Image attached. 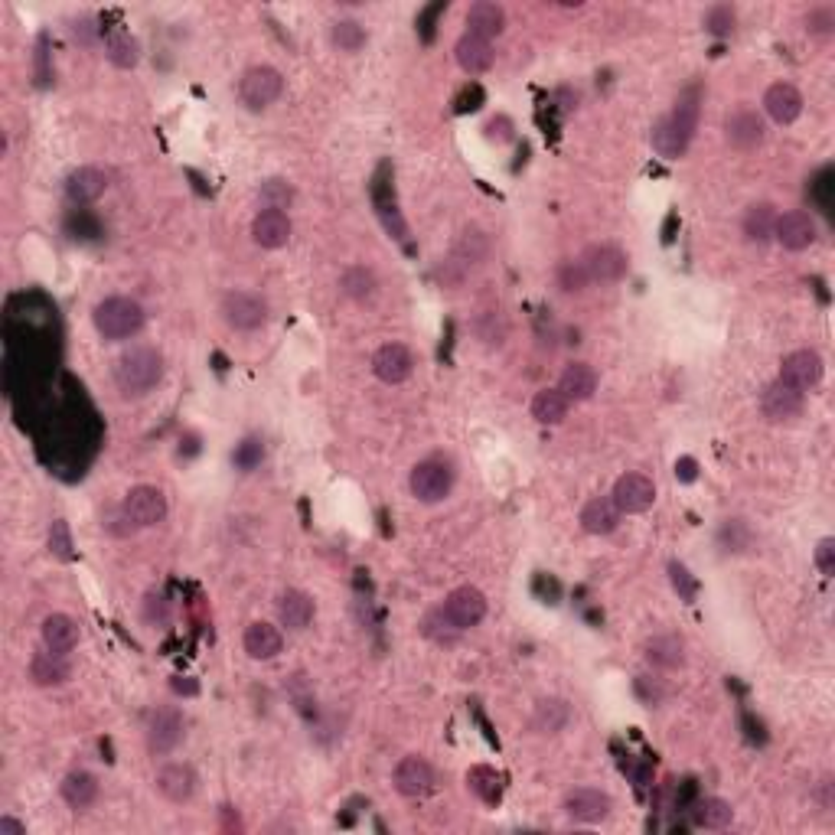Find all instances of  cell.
<instances>
[{"instance_id": "52", "label": "cell", "mask_w": 835, "mask_h": 835, "mask_svg": "<svg viewBox=\"0 0 835 835\" xmlns=\"http://www.w3.org/2000/svg\"><path fill=\"white\" fill-rule=\"evenodd\" d=\"M49 82H53V69H49V36L43 33L40 43H36V85L49 89Z\"/></svg>"}, {"instance_id": "24", "label": "cell", "mask_w": 835, "mask_h": 835, "mask_svg": "<svg viewBox=\"0 0 835 835\" xmlns=\"http://www.w3.org/2000/svg\"><path fill=\"white\" fill-rule=\"evenodd\" d=\"M454 56H457V66L467 72V76H483V72L493 69L496 53H493V43L490 40H480V36H470L464 33L454 46Z\"/></svg>"}, {"instance_id": "15", "label": "cell", "mask_w": 835, "mask_h": 835, "mask_svg": "<svg viewBox=\"0 0 835 835\" xmlns=\"http://www.w3.org/2000/svg\"><path fill=\"white\" fill-rule=\"evenodd\" d=\"M196 787H199L196 770L190 764H180V760L164 764L154 777V790L170 803H190L196 796Z\"/></svg>"}, {"instance_id": "56", "label": "cell", "mask_w": 835, "mask_h": 835, "mask_svg": "<svg viewBox=\"0 0 835 835\" xmlns=\"http://www.w3.org/2000/svg\"><path fill=\"white\" fill-rule=\"evenodd\" d=\"M637 695L643 699V705H646V708H656L659 702H663V695H666V692H663V685H659V682L640 676V679H637Z\"/></svg>"}, {"instance_id": "1", "label": "cell", "mask_w": 835, "mask_h": 835, "mask_svg": "<svg viewBox=\"0 0 835 835\" xmlns=\"http://www.w3.org/2000/svg\"><path fill=\"white\" fill-rule=\"evenodd\" d=\"M699 115H702V85H689V89L676 98V108H672L666 118L656 121V128L650 134L653 151L663 160L685 157L695 131H699Z\"/></svg>"}, {"instance_id": "42", "label": "cell", "mask_w": 835, "mask_h": 835, "mask_svg": "<svg viewBox=\"0 0 835 835\" xmlns=\"http://www.w3.org/2000/svg\"><path fill=\"white\" fill-rule=\"evenodd\" d=\"M718 542L725 552H747L754 545V532L744 519H728L718 532Z\"/></svg>"}, {"instance_id": "6", "label": "cell", "mask_w": 835, "mask_h": 835, "mask_svg": "<svg viewBox=\"0 0 835 835\" xmlns=\"http://www.w3.org/2000/svg\"><path fill=\"white\" fill-rule=\"evenodd\" d=\"M121 509H124V516L134 522V529H151L157 522H164V516H167V496L151 483H137L128 490V496H124Z\"/></svg>"}, {"instance_id": "45", "label": "cell", "mask_w": 835, "mask_h": 835, "mask_svg": "<svg viewBox=\"0 0 835 835\" xmlns=\"http://www.w3.org/2000/svg\"><path fill=\"white\" fill-rule=\"evenodd\" d=\"M49 555L59 558V562H72L76 558V542H72L66 519H53V526H49Z\"/></svg>"}, {"instance_id": "5", "label": "cell", "mask_w": 835, "mask_h": 835, "mask_svg": "<svg viewBox=\"0 0 835 835\" xmlns=\"http://www.w3.org/2000/svg\"><path fill=\"white\" fill-rule=\"evenodd\" d=\"M222 320L239 333H255L268 323V301L252 291H229L222 297Z\"/></svg>"}, {"instance_id": "31", "label": "cell", "mask_w": 835, "mask_h": 835, "mask_svg": "<svg viewBox=\"0 0 835 835\" xmlns=\"http://www.w3.org/2000/svg\"><path fill=\"white\" fill-rule=\"evenodd\" d=\"M278 620H281V627H288V630H307L310 627V620H314V597H310L307 591H284L278 597Z\"/></svg>"}, {"instance_id": "49", "label": "cell", "mask_w": 835, "mask_h": 835, "mask_svg": "<svg viewBox=\"0 0 835 835\" xmlns=\"http://www.w3.org/2000/svg\"><path fill=\"white\" fill-rule=\"evenodd\" d=\"M669 581H672V588H676V594L682 597L685 604H692L695 597H699V581H695V575L682 562L669 565Z\"/></svg>"}, {"instance_id": "32", "label": "cell", "mask_w": 835, "mask_h": 835, "mask_svg": "<svg viewBox=\"0 0 835 835\" xmlns=\"http://www.w3.org/2000/svg\"><path fill=\"white\" fill-rule=\"evenodd\" d=\"M581 526L591 535H610L620 526V509L614 506L610 496H594V500L584 503V509H581Z\"/></svg>"}, {"instance_id": "41", "label": "cell", "mask_w": 835, "mask_h": 835, "mask_svg": "<svg viewBox=\"0 0 835 835\" xmlns=\"http://www.w3.org/2000/svg\"><path fill=\"white\" fill-rule=\"evenodd\" d=\"M330 43L340 53H359L366 46V30L359 20H336L330 27Z\"/></svg>"}, {"instance_id": "9", "label": "cell", "mask_w": 835, "mask_h": 835, "mask_svg": "<svg viewBox=\"0 0 835 835\" xmlns=\"http://www.w3.org/2000/svg\"><path fill=\"white\" fill-rule=\"evenodd\" d=\"M610 500H614V506L620 509V516H640L656 503V483L646 477V473L630 470L614 483Z\"/></svg>"}, {"instance_id": "30", "label": "cell", "mask_w": 835, "mask_h": 835, "mask_svg": "<svg viewBox=\"0 0 835 835\" xmlns=\"http://www.w3.org/2000/svg\"><path fill=\"white\" fill-rule=\"evenodd\" d=\"M506 27V10L500 4H493V0H477L470 10H467V33L470 36H480V40H493V36H500Z\"/></svg>"}, {"instance_id": "11", "label": "cell", "mask_w": 835, "mask_h": 835, "mask_svg": "<svg viewBox=\"0 0 835 835\" xmlns=\"http://www.w3.org/2000/svg\"><path fill=\"white\" fill-rule=\"evenodd\" d=\"M183 731H186V725H183V715L177 708H157L151 721H147V751L154 757L173 754L183 741Z\"/></svg>"}, {"instance_id": "44", "label": "cell", "mask_w": 835, "mask_h": 835, "mask_svg": "<svg viewBox=\"0 0 835 835\" xmlns=\"http://www.w3.org/2000/svg\"><path fill=\"white\" fill-rule=\"evenodd\" d=\"M555 281H558V288H562L565 294H584V291H588V284H591L588 271H584L581 261H571V258L558 265Z\"/></svg>"}, {"instance_id": "40", "label": "cell", "mask_w": 835, "mask_h": 835, "mask_svg": "<svg viewBox=\"0 0 835 835\" xmlns=\"http://www.w3.org/2000/svg\"><path fill=\"white\" fill-rule=\"evenodd\" d=\"M467 787L473 796H480L486 806L500 803V774L493 767H470L467 770Z\"/></svg>"}, {"instance_id": "38", "label": "cell", "mask_w": 835, "mask_h": 835, "mask_svg": "<svg viewBox=\"0 0 835 835\" xmlns=\"http://www.w3.org/2000/svg\"><path fill=\"white\" fill-rule=\"evenodd\" d=\"M340 288L350 301H359V304L372 301V294H376V274H372L366 265H353V268L343 271Z\"/></svg>"}, {"instance_id": "14", "label": "cell", "mask_w": 835, "mask_h": 835, "mask_svg": "<svg viewBox=\"0 0 835 835\" xmlns=\"http://www.w3.org/2000/svg\"><path fill=\"white\" fill-rule=\"evenodd\" d=\"M372 372H376V379L385 385H402L411 379V372H415V356H411L408 346L402 343H385L372 356Z\"/></svg>"}, {"instance_id": "25", "label": "cell", "mask_w": 835, "mask_h": 835, "mask_svg": "<svg viewBox=\"0 0 835 835\" xmlns=\"http://www.w3.org/2000/svg\"><path fill=\"white\" fill-rule=\"evenodd\" d=\"M725 134H728L731 147H738V151H754V147L764 141V121H760L757 111L738 108L734 115H728Z\"/></svg>"}, {"instance_id": "50", "label": "cell", "mask_w": 835, "mask_h": 835, "mask_svg": "<svg viewBox=\"0 0 835 835\" xmlns=\"http://www.w3.org/2000/svg\"><path fill=\"white\" fill-rule=\"evenodd\" d=\"M144 620L154 623V627H164V623L170 620V601L164 594L151 591L144 597Z\"/></svg>"}, {"instance_id": "12", "label": "cell", "mask_w": 835, "mask_h": 835, "mask_svg": "<svg viewBox=\"0 0 835 835\" xmlns=\"http://www.w3.org/2000/svg\"><path fill=\"white\" fill-rule=\"evenodd\" d=\"M591 284H617L627 274V255L617 245H591L581 258Z\"/></svg>"}, {"instance_id": "47", "label": "cell", "mask_w": 835, "mask_h": 835, "mask_svg": "<svg viewBox=\"0 0 835 835\" xmlns=\"http://www.w3.org/2000/svg\"><path fill=\"white\" fill-rule=\"evenodd\" d=\"M261 460H265V441L261 438H245L242 444H235V451H232L235 470L252 473L255 467H261Z\"/></svg>"}, {"instance_id": "4", "label": "cell", "mask_w": 835, "mask_h": 835, "mask_svg": "<svg viewBox=\"0 0 835 835\" xmlns=\"http://www.w3.org/2000/svg\"><path fill=\"white\" fill-rule=\"evenodd\" d=\"M284 76L274 66H252L239 79V98L248 111H265L281 98Z\"/></svg>"}, {"instance_id": "37", "label": "cell", "mask_w": 835, "mask_h": 835, "mask_svg": "<svg viewBox=\"0 0 835 835\" xmlns=\"http://www.w3.org/2000/svg\"><path fill=\"white\" fill-rule=\"evenodd\" d=\"M774 222H777V209L770 203H754L744 213V235L751 242H767L774 235Z\"/></svg>"}, {"instance_id": "51", "label": "cell", "mask_w": 835, "mask_h": 835, "mask_svg": "<svg viewBox=\"0 0 835 835\" xmlns=\"http://www.w3.org/2000/svg\"><path fill=\"white\" fill-rule=\"evenodd\" d=\"M806 30L813 36H829L835 30V10L832 7H813L806 14Z\"/></svg>"}, {"instance_id": "27", "label": "cell", "mask_w": 835, "mask_h": 835, "mask_svg": "<svg viewBox=\"0 0 835 835\" xmlns=\"http://www.w3.org/2000/svg\"><path fill=\"white\" fill-rule=\"evenodd\" d=\"M69 679H72V666L66 656L43 650L30 659V682L40 685V689H59V685H66Z\"/></svg>"}, {"instance_id": "29", "label": "cell", "mask_w": 835, "mask_h": 835, "mask_svg": "<svg viewBox=\"0 0 835 835\" xmlns=\"http://www.w3.org/2000/svg\"><path fill=\"white\" fill-rule=\"evenodd\" d=\"M486 258H490V239H486V232L467 229V232L457 239L454 252H451V261H447V265H457V268H460V278H464V274H467L470 268L483 265Z\"/></svg>"}, {"instance_id": "48", "label": "cell", "mask_w": 835, "mask_h": 835, "mask_svg": "<svg viewBox=\"0 0 835 835\" xmlns=\"http://www.w3.org/2000/svg\"><path fill=\"white\" fill-rule=\"evenodd\" d=\"M702 23L712 36H731L734 27H738V14H734L731 4H715V7H708V14H705Z\"/></svg>"}, {"instance_id": "7", "label": "cell", "mask_w": 835, "mask_h": 835, "mask_svg": "<svg viewBox=\"0 0 835 835\" xmlns=\"http://www.w3.org/2000/svg\"><path fill=\"white\" fill-rule=\"evenodd\" d=\"M441 614L447 617L454 630H470L486 617V594L473 584H460L451 594L444 597Z\"/></svg>"}, {"instance_id": "18", "label": "cell", "mask_w": 835, "mask_h": 835, "mask_svg": "<svg viewBox=\"0 0 835 835\" xmlns=\"http://www.w3.org/2000/svg\"><path fill=\"white\" fill-rule=\"evenodd\" d=\"M395 790L408 800H421L434 790V770L425 757H402L395 767Z\"/></svg>"}, {"instance_id": "22", "label": "cell", "mask_w": 835, "mask_h": 835, "mask_svg": "<svg viewBox=\"0 0 835 835\" xmlns=\"http://www.w3.org/2000/svg\"><path fill=\"white\" fill-rule=\"evenodd\" d=\"M764 111L770 115V121L793 124L796 118L803 115V95H800V89L790 85V82H774L764 92Z\"/></svg>"}, {"instance_id": "23", "label": "cell", "mask_w": 835, "mask_h": 835, "mask_svg": "<svg viewBox=\"0 0 835 835\" xmlns=\"http://www.w3.org/2000/svg\"><path fill=\"white\" fill-rule=\"evenodd\" d=\"M242 646H245L248 659H255V663H268V659H274V656L281 653L284 637H281V630L274 627V623L255 620V623H248V627H245Z\"/></svg>"}, {"instance_id": "3", "label": "cell", "mask_w": 835, "mask_h": 835, "mask_svg": "<svg viewBox=\"0 0 835 835\" xmlns=\"http://www.w3.org/2000/svg\"><path fill=\"white\" fill-rule=\"evenodd\" d=\"M92 323L102 340H131V336L141 333L144 327V310L131 297H105V301H98L92 310Z\"/></svg>"}, {"instance_id": "54", "label": "cell", "mask_w": 835, "mask_h": 835, "mask_svg": "<svg viewBox=\"0 0 835 835\" xmlns=\"http://www.w3.org/2000/svg\"><path fill=\"white\" fill-rule=\"evenodd\" d=\"M483 134H486V141H496V144L513 141V121H509L506 115H500V118H490V121H486Z\"/></svg>"}, {"instance_id": "33", "label": "cell", "mask_w": 835, "mask_h": 835, "mask_svg": "<svg viewBox=\"0 0 835 835\" xmlns=\"http://www.w3.org/2000/svg\"><path fill=\"white\" fill-rule=\"evenodd\" d=\"M558 392H562L568 402H588V398L597 392V372L588 363H571L565 366L562 379H558Z\"/></svg>"}, {"instance_id": "60", "label": "cell", "mask_w": 835, "mask_h": 835, "mask_svg": "<svg viewBox=\"0 0 835 835\" xmlns=\"http://www.w3.org/2000/svg\"><path fill=\"white\" fill-rule=\"evenodd\" d=\"M0 835H27V826L17 822L14 816H4L0 819Z\"/></svg>"}, {"instance_id": "19", "label": "cell", "mask_w": 835, "mask_h": 835, "mask_svg": "<svg viewBox=\"0 0 835 835\" xmlns=\"http://www.w3.org/2000/svg\"><path fill=\"white\" fill-rule=\"evenodd\" d=\"M610 809H614V800L604 793V790H594V787H578L565 796V813L568 819L575 822H604L610 816Z\"/></svg>"}, {"instance_id": "13", "label": "cell", "mask_w": 835, "mask_h": 835, "mask_svg": "<svg viewBox=\"0 0 835 835\" xmlns=\"http://www.w3.org/2000/svg\"><path fill=\"white\" fill-rule=\"evenodd\" d=\"M822 372H826V366H822V356L816 350H796L790 356H783L777 379L793 385L796 392H809L822 382Z\"/></svg>"}, {"instance_id": "34", "label": "cell", "mask_w": 835, "mask_h": 835, "mask_svg": "<svg viewBox=\"0 0 835 835\" xmlns=\"http://www.w3.org/2000/svg\"><path fill=\"white\" fill-rule=\"evenodd\" d=\"M59 790H62V800L69 803V809H76V813L89 809L98 800V780L89 774V770H72V774H66V780H62Z\"/></svg>"}, {"instance_id": "46", "label": "cell", "mask_w": 835, "mask_h": 835, "mask_svg": "<svg viewBox=\"0 0 835 835\" xmlns=\"http://www.w3.org/2000/svg\"><path fill=\"white\" fill-rule=\"evenodd\" d=\"M565 721H568V705L565 702H542L539 708H535V728H539L542 734H555V731H562L565 728Z\"/></svg>"}, {"instance_id": "17", "label": "cell", "mask_w": 835, "mask_h": 835, "mask_svg": "<svg viewBox=\"0 0 835 835\" xmlns=\"http://www.w3.org/2000/svg\"><path fill=\"white\" fill-rule=\"evenodd\" d=\"M760 411L767 421H793L803 415V392H796L787 382H770L764 395H760Z\"/></svg>"}, {"instance_id": "21", "label": "cell", "mask_w": 835, "mask_h": 835, "mask_svg": "<svg viewBox=\"0 0 835 835\" xmlns=\"http://www.w3.org/2000/svg\"><path fill=\"white\" fill-rule=\"evenodd\" d=\"M40 637H43V650L59 653V656H69L79 646L82 630H79V623L72 620L69 614H49L43 620V627H40Z\"/></svg>"}, {"instance_id": "35", "label": "cell", "mask_w": 835, "mask_h": 835, "mask_svg": "<svg viewBox=\"0 0 835 835\" xmlns=\"http://www.w3.org/2000/svg\"><path fill=\"white\" fill-rule=\"evenodd\" d=\"M689 816H692V826H699V829H725V826H731L734 809L728 800H721V796H705V800H695L689 806Z\"/></svg>"}, {"instance_id": "58", "label": "cell", "mask_w": 835, "mask_h": 835, "mask_svg": "<svg viewBox=\"0 0 835 835\" xmlns=\"http://www.w3.org/2000/svg\"><path fill=\"white\" fill-rule=\"evenodd\" d=\"M72 36H76V40H79L82 46H92L95 36H98V27H92L89 17H82V20L72 23Z\"/></svg>"}, {"instance_id": "16", "label": "cell", "mask_w": 835, "mask_h": 835, "mask_svg": "<svg viewBox=\"0 0 835 835\" xmlns=\"http://www.w3.org/2000/svg\"><path fill=\"white\" fill-rule=\"evenodd\" d=\"M816 219L803 213V209H793V213H783L774 222V239L787 248V252H806L809 245L816 242Z\"/></svg>"}, {"instance_id": "8", "label": "cell", "mask_w": 835, "mask_h": 835, "mask_svg": "<svg viewBox=\"0 0 835 835\" xmlns=\"http://www.w3.org/2000/svg\"><path fill=\"white\" fill-rule=\"evenodd\" d=\"M411 496L421 503H441L454 486V470L444 460H421L408 477Z\"/></svg>"}, {"instance_id": "20", "label": "cell", "mask_w": 835, "mask_h": 835, "mask_svg": "<svg viewBox=\"0 0 835 835\" xmlns=\"http://www.w3.org/2000/svg\"><path fill=\"white\" fill-rule=\"evenodd\" d=\"M252 239H255L258 248H268V252L284 248L291 239L288 213H284V209H261V213L252 219Z\"/></svg>"}, {"instance_id": "53", "label": "cell", "mask_w": 835, "mask_h": 835, "mask_svg": "<svg viewBox=\"0 0 835 835\" xmlns=\"http://www.w3.org/2000/svg\"><path fill=\"white\" fill-rule=\"evenodd\" d=\"M444 10H447V4H444V0H438V4H431V7H425V10H421V14H418V20H415V23H418L421 40H425V43H431V40H434V23H438V17L444 14Z\"/></svg>"}, {"instance_id": "57", "label": "cell", "mask_w": 835, "mask_h": 835, "mask_svg": "<svg viewBox=\"0 0 835 835\" xmlns=\"http://www.w3.org/2000/svg\"><path fill=\"white\" fill-rule=\"evenodd\" d=\"M816 565L826 578L835 575V539H822L816 545Z\"/></svg>"}, {"instance_id": "61", "label": "cell", "mask_w": 835, "mask_h": 835, "mask_svg": "<svg viewBox=\"0 0 835 835\" xmlns=\"http://www.w3.org/2000/svg\"><path fill=\"white\" fill-rule=\"evenodd\" d=\"M173 692H186V695H196V685H193V682H180V679H173Z\"/></svg>"}, {"instance_id": "43", "label": "cell", "mask_w": 835, "mask_h": 835, "mask_svg": "<svg viewBox=\"0 0 835 835\" xmlns=\"http://www.w3.org/2000/svg\"><path fill=\"white\" fill-rule=\"evenodd\" d=\"M258 199L265 203V209H288L294 203V186L281 177H271L258 186Z\"/></svg>"}, {"instance_id": "10", "label": "cell", "mask_w": 835, "mask_h": 835, "mask_svg": "<svg viewBox=\"0 0 835 835\" xmlns=\"http://www.w3.org/2000/svg\"><path fill=\"white\" fill-rule=\"evenodd\" d=\"M372 203H376V213L382 229L389 232V239L395 242H405L408 239V222L405 216L398 213V203H395V193H392V183H389V164H382L376 180H372Z\"/></svg>"}, {"instance_id": "36", "label": "cell", "mask_w": 835, "mask_h": 835, "mask_svg": "<svg viewBox=\"0 0 835 835\" xmlns=\"http://www.w3.org/2000/svg\"><path fill=\"white\" fill-rule=\"evenodd\" d=\"M568 408H571V402L558 389H542L532 398V418L539 421V425H562L568 418Z\"/></svg>"}, {"instance_id": "39", "label": "cell", "mask_w": 835, "mask_h": 835, "mask_svg": "<svg viewBox=\"0 0 835 835\" xmlns=\"http://www.w3.org/2000/svg\"><path fill=\"white\" fill-rule=\"evenodd\" d=\"M105 53H108L111 66L134 69L137 62H141V43H137L131 33H111L108 43H105Z\"/></svg>"}, {"instance_id": "59", "label": "cell", "mask_w": 835, "mask_h": 835, "mask_svg": "<svg viewBox=\"0 0 835 835\" xmlns=\"http://www.w3.org/2000/svg\"><path fill=\"white\" fill-rule=\"evenodd\" d=\"M676 477H679L682 483H692L695 477H699V464H695L692 457H679V460H676Z\"/></svg>"}, {"instance_id": "26", "label": "cell", "mask_w": 835, "mask_h": 835, "mask_svg": "<svg viewBox=\"0 0 835 835\" xmlns=\"http://www.w3.org/2000/svg\"><path fill=\"white\" fill-rule=\"evenodd\" d=\"M105 190H108V173L98 167H79L66 177V196L76 206L95 203L98 196H105Z\"/></svg>"}, {"instance_id": "2", "label": "cell", "mask_w": 835, "mask_h": 835, "mask_svg": "<svg viewBox=\"0 0 835 835\" xmlns=\"http://www.w3.org/2000/svg\"><path fill=\"white\" fill-rule=\"evenodd\" d=\"M164 379V356L154 346H134L115 363V385L124 398H141Z\"/></svg>"}, {"instance_id": "28", "label": "cell", "mask_w": 835, "mask_h": 835, "mask_svg": "<svg viewBox=\"0 0 835 835\" xmlns=\"http://www.w3.org/2000/svg\"><path fill=\"white\" fill-rule=\"evenodd\" d=\"M646 663L656 669H682L685 666V640L676 633H656L643 646Z\"/></svg>"}, {"instance_id": "55", "label": "cell", "mask_w": 835, "mask_h": 835, "mask_svg": "<svg viewBox=\"0 0 835 835\" xmlns=\"http://www.w3.org/2000/svg\"><path fill=\"white\" fill-rule=\"evenodd\" d=\"M483 98H486V95H483V89H480L477 82H473V85H467V89L457 95L454 111H457V115H467V111H477V108L483 105Z\"/></svg>"}]
</instances>
